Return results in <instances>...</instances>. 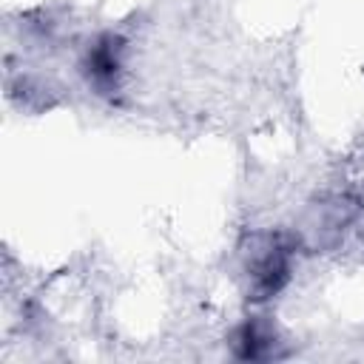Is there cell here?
<instances>
[{
	"label": "cell",
	"instance_id": "cell-1",
	"mask_svg": "<svg viewBox=\"0 0 364 364\" xmlns=\"http://www.w3.org/2000/svg\"><path fill=\"white\" fill-rule=\"evenodd\" d=\"M250 276H253V290L259 293L256 299L273 296L284 284V279H287V256H284V250L276 247V245L264 247L262 256H253Z\"/></svg>",
	"mask_w": 364,
	"mask_h": 364
},
{
	"label": "cell",
	"instance_id": "cell-2",
	"mask_svg": "<svg viewBox=\"0 0 364 364\" xmlns=\"http://www.w3.org/2000/svg\"><path fill=\"white\" fill-rule=\"evenodd\" d=\"M117 51H119V46H117V40H105V43H100L94 51H91V74H94V80L97 82H114V77H117V71H119V57H117Z\"/></svg>",
	"mask_w": 364,
	"mask_h": 364
}]
</instances>
